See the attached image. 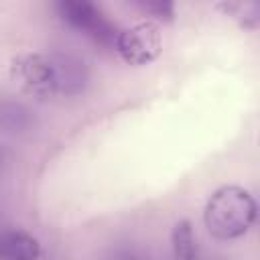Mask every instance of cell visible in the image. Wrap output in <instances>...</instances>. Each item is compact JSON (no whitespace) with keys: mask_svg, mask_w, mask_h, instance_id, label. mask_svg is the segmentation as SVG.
Segmentation results:
<instances>
[{"mask_svg":"<svg viewBox=\"0 0 260 260\" xmlns=\"http://www.w3.org/2000/svg\"><path fill=\"white\" fill-rule=\"evenodd\" d=\"M12 75L41 98H73L89 81L85 63L67 53H22L12 61Z\"/></svg>","mask_w":260,"mask_h":260,"instance_id":"1","label":"cell"},{"mask_svg":"<svg viewBox=\"0 0 260 260\" xmlns=\"http://www.w3.org/2000/svg\"><path fill=\"white\" fill-rule=\"evenodd\" d=\"M256 201L248 189L240 185H223L207 199L203 221L213 238L236 240L250 232L256 221Z\"/></svg>","mask_w":260,"mask_h":260,"instance_id":"2","label":"cell"},{"mask_svg":"<svg viewBox=\"0 0 260 260\" xmlns=\"http://www.w3.org/2000/svg\"><path fill=\"white\" fill-rule=\"evenodd\" d=\"M55 10L59 18L69 24L71 28L79 30L81 35L89 37L95 43L102 45H116L118 39V28L116 24L93 4L87 0H59L55 4Z\"/></svg>","mask_w":260,"mask_h":260,"instance_id":"3","label":"cell"},{"mask_svg":"<svg viewBox=\"0 0 260 260\" xmlns=\"http://www.w3.org/2000/svg\"><path fill=\"white\" fill-rule=\"evenodd\" d=\"M114 49L118 51V55L128 65H134V67L148 65L162 51L160 30L150 20L138 22V24H134V26L124 28V30L118 32V39H116Z\"/></svg>","mask_w":260,"mask_h":260,"instance_id":"4","label":"cell"},{"mask_svg":"<svg viewBox=\"0 0 260 260\" xmlns=\"http://www.w3.org/2000/svg\"><path fill=\"white\" fill-rule=\"evenodd\" d=\"M41 244L22 230L0 232V260H39Z\"/></svg>","mask_w":260,"mask_h":260,"instance_id":"5","label":"cell"},{"mask_svg":"<svg viewBox=\"0 0 260 260\" xmlns=\"http://www.w3.org/2000/svg\"><path fill=\"white\" fill-rule=\"evenodd\" d=\"M35 126L32 112L18 100L0 98V132L4 134H24Z\"/></svg>","mask_w":260,"mask_h":260,"instance_id":"6","label":"cell"},{"mask_svg":"<svg viewBox=\"0 0 260 260\" xmlns=\"http://www.w3.org/2000/svg\"><path fill=\"white\" fill-rule=\"evenodd\" d=\"M171 246L175 260H199V244L189 219H181L173 225Z\"/></svg>","mask_w":260,"mask_h":260,"instance_id":"7","label":"cell"},{"mask_svg":"<svg viewBox=\"0 0 260 260\" xmlns=\"http://www.w3.org/2000/svg\"><path fill=\"white\" fill-rule=\"evenodd\" d=\"M225 16L234 18L240 26L256 30L260 24V4L256 0H238V2H219L215 4Z\"/></svg>","mask_w":260,"mask_h":260,"instance_id":"8","label":"cell"},{"mask_svg":"<svg viewBox=\"0 0 260 260\" xmlns=\"http://www.w3.org/2000/svg\"><path fill=\"white\" fill-rule=\"evenodd\" d=\"M136 6L158 22H173L175 18V4L167 0H138Z\"/></svg>","mask_w":260,"mask_h":260,"instance_id":"9","label":"cell"},{"mask_svg":"<svg viewBox=\"0 0 260 260\" xmlns=\"http://www.w3.org/2000/svg\"><path fill=\"white\" fill-rule=\"evenodd\" d=\"M104 260H140V256L132 248H116Z\"/></svg>","mask_w":260,"mask_h":260,"instance_id":"10","label":"cell"}]
</instances>
